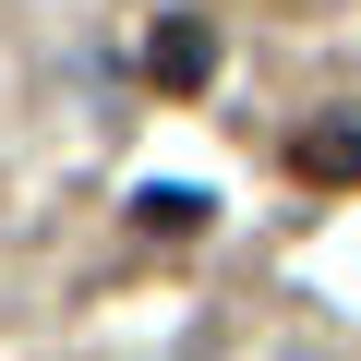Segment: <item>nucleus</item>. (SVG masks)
I'll list each match as a JSON object with an SVG mask.
<instances>
[{"instance_id":"1","label":"nucleus","mask_w":361,"mask_h":361,"mask_svg":"<svg viewBox=\"0 0 361 361\" xmlns=\"http://www.w3.org/2000/svg\"><path fill=\"white\" fill-rule=\"evenodd\" d=\"M289 169L325 180V193H349V180H361V109H313V121L289 133Z\"/></svg>"},{"instance_id":"2","label":"nucleus","mask_w":361,"mask_h":361,"mask_svg":"<svg viewBox=\"0 0 361 361\" xmlns=\"http://www.w3.org/2000/svg\"><path fill=\"white\" fill-rule=\"evenodd\" d=\"M145 73H157L169 97H193V85L217 73V25H205V13H169V25L145 37Z\"/></svg>"},{"instance_id":"3","label":"nucleus","mask_w":361,"mask_h":361,"mask_svg":"<svg viewBox=\"0 0 361 361\" xmlns=\"http://www.w3.org/2000/svg\"><path fill=\"white\" fill-rule=\"evenodd\" d=\"M133 217H145V229H157V241H193V229H205V217H217V205H205V193H193V180H145V193H133Z\"/></svg>"}]
</instances>
